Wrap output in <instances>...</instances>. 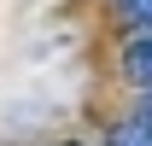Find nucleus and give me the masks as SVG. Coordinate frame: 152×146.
<instances>
[{
  "label": "nucleus",
  "instance_id": "nucleus-1",
  "mask_svg": "<svg viewBox=\"0 0 152 146\" xmlns=\"http://www.w3.org/2000/svg\"><path fill=\"white\" fill-rule=\"evenodd\" d=\"M117 70H123L129 88H140V93L152 88V29H134V35L117 47Z\"/></svg>",
  "mask_w": 152,
  "mask_h": 146
},
{
  "label": "nucleus",
  "instance_id": "nucleus-4",
  "mask_svg": "<svg viewBox=\"0 0 152 146\" xmlns=\"http://www.w3.org/2000/svg\"><path fill=\"white\" fill-rule=\"evenodd\" d=\"M140 117H152V88H146V99H140Z\"/></svg>",
  "mask_w": 152,
  "mask_h": 146
},
{
  "label": "nucleus",
  "instance_id": "nucleus-3",
  "mask_svg": "<svg viewBox=\"0 0 152 146\" xmlns=\"http://www.w3.org/2000/svg\"><path fill=\"white\" fill-rule=\"evenodd\" d=\"M117 18L129 29H152V0H117Z\"/></svg>",
  "mask_w": 152,
  "mask_h": 146
},
{
  "label": "nucleus",
  "instance_id": "nucleus-5",
  "mask_svg": "<svg viewBox=\"0 0 152 146\" xmlns=\"http://www.w3.org/2000/svg\"><path fill=\"white\" fill-rule=\"evenodd\" d=\"M64 146H82V140H64Z\"/></svg>",
  "mask_w": 152,
  "mask_h": 146
},
{
  "label": "nucleus",
  "instance_id": "nucleus-2",
  "mask_svg": "<svg viewBox=\"0 0 152 146\" xmlns=\"http://www.w3.org/2000/svg\"><path fill=\"white\" fill-rule=\"evenodd\" d=\"M105 146H152V117H117L111 134H105Z\"/></svg>",
  "mask_w": 152,
  "mask_h": 146
}]
</instances>
